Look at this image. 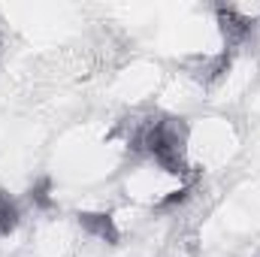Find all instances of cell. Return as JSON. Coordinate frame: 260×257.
<instances>
[{
	"label": "cell",
	"instance_id": "1",
	"mask_svg": "<svg viewBox=\"0 0 260 257\" xmlns=\"http://www.w3.org/2000/svg\"><path fill=\"white\" fill-rule=\"evenodd\" d=\"M139 142L154 154V160H157L167 173H173V176L185 173V160H182V136H179V130L173 127L170 121H154V124H148L145 133L139 136Z\"/></svg>",
	"mask_w": 260,
	"mask_h": 257
},
{
	"label": "cell",
	"instance_id": "2",
	"mask_svg": "<svg viewBox=\"0 0 260 257\" xmlns=\"http://www.w3.org/2000/svg\"><path fill=\"white\" fill-rule=\"evenodd\" d=\"M218 21H221V30H224V37L230 40V43H239V40H245L248 37V30H251V21L245 18V15H239L236 9H218Z\"/></svg>",
	"mask_w": 260,
	"mask_h": 257
},
{
	"label": "cell",
	"instance_id": "3",
	"mask_svg": "<svg viewBox=\"0 0 260 257\" xmlns=\"http://www.w3.org/2000/svg\"><path fill=\"white\" fill-rule=\"evenodd\" d=\"M79 224L88 233H94V236H100L106 242H115L118 239V230H115V224H112L109 215H79Z\"/></svg>",
	"mask_w": 260,
	"mask_h": 257
},
{
	"label": "cell",
	"instance_id": "4",
	"mask_svg": "<svg viewBox=\"0 0 260 257\" xmlns=\"http://www.w3.org/2000/svg\"><path fill=\"white\" fill-rule=\"evenodd\" d=\"M15 224H18V209H15V203H12L6 194H0V236H6Z\"/></svg>",
	"mask_w": 260,
	"mask_h": 257
},
{
	"label": "cell",
	"instance_id": "5",
	"mask_svg": "<svg viewBox=\"0 0 260 257\" xmlns=\"http://www.w3.org/2000/svg\"><path fill=\"white\" fill-rule=\"evenodd\" d=\"M30 197L40 203V206H49V182H43V185H37L34 191H30Z\"/></svg>",
	"mask_w": 260,
	"mask_h": 257
}]
</instances>
